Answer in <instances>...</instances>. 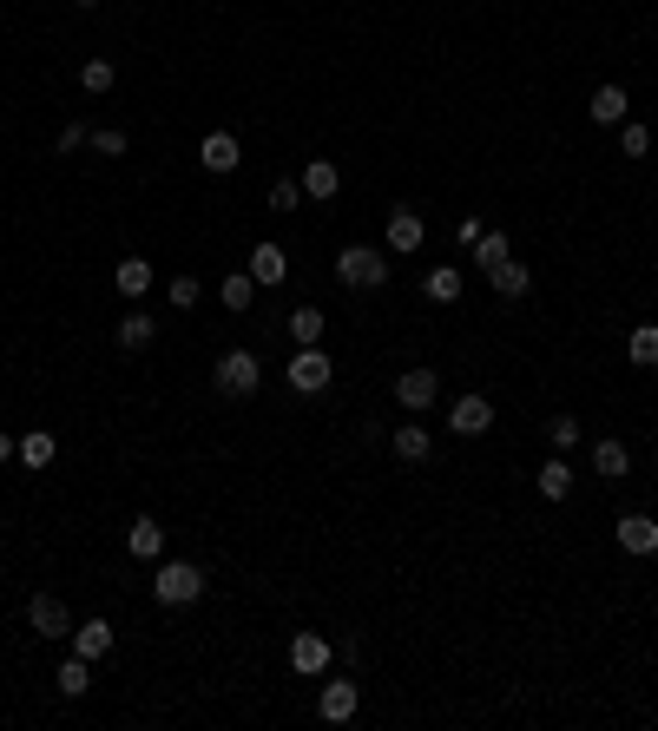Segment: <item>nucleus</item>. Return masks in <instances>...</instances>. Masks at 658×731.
<instances>
[{"mask_svg": "<svg viewBox=\"0 0 658 731\" xmlns=\"http://www.w3.org/2000/svg\"><path fill=\"white\" fill-rule=\"evenodd\" d=\"M336 277H343L349 290H382L389 284V264H382L376 244H343V251H336Z\"/></svg>", "mask_w": 658, "mask_h": 731, "instance_id": "obj_1", "label": "nucleus"}, {"mask_svg": "<svg viewBox=\"0 0 658 731\" xmlns=\"http://www.w3.org/2000/svg\"><path fill=\"white\" fill-rule=\"evenodd\" d=\"M204 593V567H191V560H165V567L152 573V600L158 606H191Z\"/></svg>", "mask_w": 658, "mask_h": 731, "instance_id": "obj_2", "label": "nucleus"}, {"mask_svg": "<svg viewBox=\"0 0 658 731\" xmlns=\"http://www.w3.org/2000/svg\"><path fill=\"white\" fill-rule=\"evenodd\" d=\"M211 382H218V396H251L257 382H264V363H257L251 350H224V356H218V376H211Z\"/></svg>", "mask_w": 658, "mask_h": 731, "instance_id": "obj_3", "label": "nucleus"}, {"mask_svg": "<svg viewBox=\"0 0 658 731\" xmlns=\"http://www.w3.org/2000/svg\"><path fill=\"white\" fill-rule=\"evenodd\" d=\"M27 626L40 639H66V633H73V613H66L60 593H33V600H27Z\"/></svg>", "mask_w": 658, "mask_h": 731, "instance_id": "obj_4", "label": "nucleus"}, {"mask_svg": "<svg viewBox=\"0 0 658 731\" xmlns=\"http://www.w3.org/2000/svg\"><path fill=\"white\" fill-rule=\"evenodd\" d=\"M329 376H336V369H329V350H323V343L297 350V363H290V389H303V396H323Z\"/></svg>", "mask_w": 658, "mask_h": 731, "instance_id": "obj_5", "label": "nucleus"}, {"mask_svg": "<svg viewBox=\"0 0 658 731\" xmlns=\"http://www.w3.org/2000/svg\"><path fill=\"white\" fill-rule=\"evenodd\" d=\"M435 396H441V369H402V382H395L402 409H435Z\"/></svg>", "mask_w": 658, "mask_h": 731, "instance_id": "obj_6", "label": "nucleus"}, {"mask_svg": "<svg viewBox=\"0 0 658 731\" xmlns=\"http://www.w3.org/2000/svg\"><path fill=\"white\" fill-rule=\"evenodd\" d=\"M356 705H362V692H356V685H343V679H329L323 692H316V712H323V725H349V718H356Z\"/></svg>", "mask_w": 658, "mask_h": 731, "instance_id": "obj_7", "label": "nucleus"}, {"mask_svg": "<svg viewBox=\"0 0 658 731\" xmlns=\"http://www.w3.org/2000/svg\"><path fill=\"white\" fill-rule=\"evenodd\" d=\"M198 165H204V172H218V178H231L237 165H244V145H237L231 132H211V139L198 145Z\"/></svg>", "mask_w": 658, "mask_h": 731, "instance_id": "obj_8", "label": "nucleus"}, {"mask_svg": "<svg viewBox=\"0 0 658 731\" xmlns=\"http://www.w3.org/2000/svg\"><path fill=\"white\" fill-rule=\"evenodd\" d=\"M448 429H455V435H487V429H494V402H487V396H461L455 409H448Z\"/></svg>", "mask_w": 658, "mask_h": 731, "instance_id": "obj_9", "label": "nucleus"}, {"mask_svg": "<svg viewBox=\"0 0 658 731\" xmlns=\"http://www.w3.org/2000/svg\"><path fill=\"white\" fill-rule=\"evenodd\" d=\"M290 666H297L303 679L329 672V639H323V633H297V639H290Z\"/></svg>", "mask_w": 658, "mask_h": 731, "instance_id": "obj_10", "label": "nucleus"}, {"mask_svg": "<svg viewBox=\"0 0 658 731\" xmlns=\"http://www.w3.org/2000/svg\"><path fill=\"white\" fill-rule=\"evenodd\" d=\"M619 547H626V554H658V521L652 514H626V521H619Z\"/></svg>", "mask_w": 658, "mask_h": 731, "instance_id": "obj_11", "label": "nucleus"}, {"mask_svg": "<svg viewBox=\"0 0 658 731\" xmlns=\"http://www.w3.org/2000/svg\"><path fill=\"white\" fill-rule=\"evenodd\" d=\"M487 284L501 290V297H527L533 271H527V264H514V257H501V264H487Z\"/></svg>", "mask_w": 658, "mask_h": 731, "instance_id": "obj_12", "label": "nucleus"}, {"mask_svg": "<svg viewBox=\"0 0 658 731\" xmlns=\"http://www.w3.org/2000/svg\"><path fill=\"white\" fill-rule=\"evenodd\" d=\"M73 652H79V659H106V652H112V620L73 626Z\"/></svg>", "mask_w": 658, "mask_h": 731, "instance_id": "obj_13", "label": "nucleus"}, {"mask_svg": "<svg viewBox=\"0 0 658 731\" xmlns=\"http://www.w3.org/2000/svg\"><path fill=\"white\" fill-rule=\"evenodd\" d=\"M336 191H343V172H336L329 159H310V165H303V198H336Z\"/></svg>", "mask_w": 658, "mask_h": 731, "instance_id": "obj_14", "label": "nucleus"}, {"mask_svg": "<svg viewBox=\"0 0 658 731\" xmlns=\"http://www.w3.org/2000/svg\"><path fill=\"white\" fill-rule=\"evenodd\" d=\"M251 277H257V284H270V290H277L283 277H290V257H283L277 244H257V251H251Z\"/></svg>", "mask_w": 658, "mask_h": 731, "instance_id": "obj_15", "label": "nucleus"}, {"mask_svg": "<svg viewBox=\"0 0 658 731\" xmlns=\"http://www.w3.org/2000/svg\"><path fill=\"white\" fill-rule=\"evenodd\" d=\"M126 547L139 560H158V554H165V527H158L152 514H139V521H132V534H126Z\"/></svg>", "mask_w": 658, "mask_h": 731, "instance_id": "obj_16", "label": "nucleus"}, {"mask_svg": "<svg viewBox=\"0 0 658 731\" xmlns=\"http://www.w3.org/2000/svg\"><path fill=\"white\" fill-rule=\"evenodd\" d=\"M389 251H422V218L415 211H389Z\"/></svg>", "mask_w": 658, "mask_h": 731, "instance_id": "obj_17", "label": "nucleus"}, {"mask_svg": "<svg viewBox=\"0 0 658 731\" xmlns=\"http://www.w3.org/2000/svg\"><path fill=\"white\" fill-rule=\"evenodd\" d=\"M329 317L316 310V303H303V310H290V336H297V350H310V343H323Z\"/></svg>", "mask_w": 658, "mask_h": 731, "instance_id": "obj_18", "label": "nucleus"}, {"mask_svg": "<svg viewBox=\"0 0 658 731\" xmlns=\"http://www.w3.org/2000/svg\"><path fill=\"white\" fill-rule=\"evenodd\" d=\"M593 468L606 481H626L632 475V455H626V442H593Z\"/></svg>", "mask_w": 658, "mask_h": 731, "instance_id": "obj_19", "label": "nucleus"}, {"mask_svg": "<svg viewBox=\"0 0 658 731\" xmlns=\"http://www.w3.org/2000/svg\"><path fill=\"white\" fill-rule=\"evenodd\" d=\"M389 448H395V461H408V468H415V461H428V429H422V422H408V429L389 435Z\"/></svg>", "mask_w": 658, "mask_h": 731, "instance_id": "obj_20", "label": "nucleus"}, {"mask_svg": "<svg viewBox=\"0 0 658 731\" xmlns=\"http://www.w3.org/2000/svg\"><path fill=\"white\" fill-rule=\"evenodd\" d=\"M422 297L428 303H455L461 297V271H455V264H435V271L422 277Z\"/></svg>", "mask_w": 658, "mask_h": 731, "instance_id": "obj_21", "label": "nucleus"}, {"mask_svg": "<svg viewBox=\"0 0 658 731\" xmlns=\"http://www.w3.org/2000/svg\"><path fill=\"white\" fill-rule=\"evenodd\" d=\"M158 336V317H145V310H132V317H119V350H145Z\"/></svg>", "mask_w": 658, "mask_h": 731, "instance_id": "obj_22", "label": "nucleus"}, {"mask_svg": "<svg viewBox=\"0 0 658 731\" xmlns=\"http://www.w3.org/2000/svg\"><path fill=\"white\" fill-rule=\"evenodd\" d=\"M626 106H632L626 86H599V93H593V119H599V126H619V119H626Z\"/></svg>", "mask_w": 658, "mask_h": 731, "instance_id": "obj_23", "label": "nucleus"}, {"mask_svg": "<svg viewBox=\"0 0 658 731\" xmlns=\"http://www.w3.org/2000/svg\"><path fill=\"white\" fill-rule=\"evenodd\" d=\"M626 356L639 369H658V323H639V330L626 336Z\"/></svg>", "mask_w": 658, "mask_h": 731, "instance_id": "obj_24", "label": "nucleus"}, {"mask_svg": "<svg viewBox=\"0 0 658 731\" xmlns=\"http://www.w3.org/2000/svg\"><path fill=\"white\" fill-rule=\"evenodd\" d=\"M145 290H152V264H145V257H126V264H119V297L139 303Z\"/></svg>", "mask_w": 658, "mask_h": 731, "instance_id": "obj_25", "label": "nucleus"}, {"mask_svg": "<svg viewBox=\"0 0 658 731\" xmlns=\"http://www.w3.org/2000/svg\"><path fill=\"white\" fill-rule=\"evenodd\" d=\"M540 494H547V501H566V494H573V468H566L560 455L540 461Z\"/></svg>", "mask_w": 658, "mask_h": 731, "instance_id": "obj_26", "label": "nucleus"}, {"mask_svg": "<svg viewBox=\"0 0 658 731\" xmlns=\"http://www.w3.org/2000/svg\"><path fill=\"white\" fill-rule=\"evenodd\" d=\"M60 692H66V699H79V692H93V659H79V652H73V659L60 666Z\"/></svg>", "mask_w": 658, "mask_h": 731, "instance_id": "obj_27", "label": "nucleus"}, {"mask_svg": "<svg viewBox=\"0 0 658 731\" xmlns=\"http://www.w3.org/2000/svg\"><path fill=\"white\" fill-rule=\"evenodd\" d=\"M468 251H474V264L487 271V264H501V257H514V244H507V231H481V238H474Z\"/></svg>", "mask_w": 658, "mask_h": 731, "instance_id": "obj_28", "label": "nucleus"}, {"mask_svg": "<svg viewBox=\"0 0 658 731\" xmlns=\"http://www.w3.org/2000/svg\"><path fill=\"white\" fill-rule=\"evenodd\" d=\"M251 297H257V277L251 271H231V277H224V310H251Z\"/></svg>", "mask_w": 658, "mask_h": 731, "instance_id": "obj_29", "label": "nucleus"}, {"mask_svg": "<svg viewBox=\"0 0 658 731\" xmlns=\"http://www.w3.org/2000/svg\"><path fill=\"white\" fill-rule=\"evenodd\" d=\"M112 80H119L112 60H86V66H79V86H86V93H112Z\"/></svg>", "mask_w": 658, "mask_h": 731, "instance_id": "obj_30", "label": "nucleus"}, {"mask_svg": "<svg viewBox=\"0 0 658 731\" xmlns=\"http://www.w3.org/2000/svg\"><path fill=\"white\" fill-rule=\"evenodd\" d=\"M20 461H27V468H47V461H53V435H47V429H33L27 442H20Z\"/></svg>", "mask_w": 658, "mask_h": 731, "instance_id": "obj_31", "label": "nucleus"}, {"mask_svg": "<svg viewBox=\"0 0 658 731\" xmlns=\"http://www.w3.org/2000/svg\"><path fill=\"white\" fill-rule=\"evenodd\" d=\"M303 205V178H277L270 185V211H297Z\"/></svg>", "mask_w": 658, "mask_h": 731, "instance_id": "obj_32", "label": "nucleus"}, {"mask_svg": "<svg viewBox=\"0 0 658 731\" xmlns=\"http://www.w3.org/2000/svg\"><path fill=\"white\" fill-rule=\"evenodd\" d=\"M198 297H204V284H198L191 271H185V277H172V310H191Z\"/></svg>", "mask_w": 658, "mask_h": 731, "instance_id": "obj_33", "label": "nucleus"}, {"mask_svg": "<svg viewBox=\"0 0 658 731\" xmlns=\"http://www.w3.org/2000/svg\"><path fill=\"white\" fill-rule=\"evenodd\" d=\"M619 152H626V159H645V152H652V132H645V126H626V132H619Z\"/></svg>", "mask_w": 658, "mask_h": 731, "instance_id": "obj_34", "label": "nucleus"}, {"mask_svg": "<svg viewBox=\"0 0 658 731\" xmlns=\"http://www.w3.org/2000/svg\"><path fill=\"white\" fill-rule=\"evenodd\" d=\"M547 435H553V448H573V442H580V422H573V415H553Z\"/></svg>", "mask_w": 658, "mask_h": 731, "instance_id": "obj_35", "label": "nucleus"}, {"mask_svg": "<svg viewBox=\"0 0 658 731\" xmlns=\"http://www.w3.org/2000/svg\"><path fill=\"white\" fill-rule=\"evenodd\" d=\"M93 145L106 152V159H126V132H112V126H99V132H93Z\"/></svg>", "mask_w": 658, "mask_h": 731, "instance_id": "obj_36", "label": "nucleus"}, {"mask_svg": "<svg viewBox=\"0 0 658 731\" xmlns=\"http://www.w3.org/2000/svg\"><path fill=\"white\" fill-rule=\"evenodd\" d=\"M79 145H93V132H86V126H79V119H73V126L60 132V152H79Z\"/></svg>", "mask_w": 658, "mask_h": 731, "instance_id": "obj_37", "label": "nucleus"}, {"mask_svg": "<svg viewBox=\"0 0 658 731\" xmlns=\"http://www.w3.org/2000/svg\"><path fill=\"white\" fill-rule=\"evenodd\" d=\"M0 461H14V435L7 429H0Z\"/></svg>", "mask_w": 658, "mask_h": 731, "instance_id": "obj_38", "label": "nucleus"}, {"mask_svg": "<svg viewBox=\"0 0 658 731\" xmlns=\"http://www.w3.org/2000/svg\"><path fill=\"white\" fill-rule=\"evenodd\" d=\"M73 7H99V0H73Z\"/></svg>", "mask_w": 658, "mask_h": 731, "instance_id": "obj_39", "label": "nucleus"}]
</instances>
